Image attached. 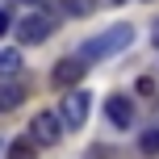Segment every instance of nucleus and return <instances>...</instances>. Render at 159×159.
Returning a JSON list of instances; mask_svg holds the SVG:
<instances>
[{
    "mask_svg": "<svg viewBox=\"0 0 159 159\" xmlns=\"http://www.w3.org/2000/svg\"><path fill=\"white\" fill-rule=\"evenodd\" d=\"M130 42H134V30L121 21V25H113V30H105V34H96V38H88L84 46H80V59H84V63H101V59H109V55H117V50H126Z\"/></svg>",
    "mask_w": 159,
    "mask_h": 159,
    "instance_id": "nucleus-1",
    "label": "nucleus"
},
{
    "mask_svg": "<svg viewBox=\"0 0 159 159\" xmlns=\"http://www.w3.org/2000/svg\"><path fill=\"white\" fill-rule=\"evenodd\" d=\"M88 109H92V96H88L84 88H71V92L63 96V105H59V121H63L67 130H80L88 121Z\"/></svg>",
    "mask_w": 159,
    "mask_h": 159,
    "instance_id": "nucleus-2",
    "label": "nucleus"
},
{
    "mask_svg": "<svg viewBox=\"0 0 159 159\" xmlns=\"http://www.w3.org/2000/svg\"><path fill=\"white\" fill-rule=\"evenodd\" d=\"M50 34H55V17L50 13H25L21 21H17V42H21V46H34V42L50 38Z\"/></svg>",
    "mask_w": 159,
    "mask_h": 159,
    "instance_id": "nucleus-3",
    "label": "nucleus"
},
{
    "mask_svg": "<svg viewBox=\"0 0 159 159\" xmlns=\"http://www.w3.org/2000/svg\"><path fill=\"white\" fill-rule=\"evenodd\" d=\"M30 138H34V147H55L59 138H63V121H59V113H55V109L34 113V121H30Z\"/></svg>",
    "mask_w": 159,
    "mask_h": 159,
    "instance_id": "nucleus-4",
    "label": "nucleus"
},
{
    "mask_svg": "<svg viewBox=\"0 0 159 159\" xmlns=\"http://www.w3.org/2000/svg\"><path fill=\"white\" fill-rule=\"evenodd\" d=\"M84 75H88V63H84L80 55H71V59H59V63H55V71H50V84L71 92V88H75V80H84Z\"/></svg>",
    "mask_w": 159,
    "mask_h": 159,
    "instance_id": "nucleus-5",
    "label": "nucleus"
},
{
    "mask_svg": "<svg viewBox=\"0 0 159 159\" xmlns=\"http://www.w3.org/2000/svg\"><path fill=\"white\" fill-rule=\"evenodd\" d=\"M105 113H109V121L121 126V130L134 126V101H130V96H117V92H113L109 101H105Z\"/></svg>",
    "mask_w": 159,
    "mask_h": 159,
    "instance_id": "nucleus-6",
    "label": "nucleus"
},
{
    "mask_svg": "<svg viewBox=\"0 0 159 159\" xmlns=\"http://www.w3.org/2000/svg\"><path fill=\"white\" fill-rule=\"evenodd\" d=\"M21 101H25V88H21V80H0V113H13V109H21Z\"/></svg>",
    "mask_w": 159,
    "mask_h": 159,
    "instance_id": "nucleus-7",
    "label": "nucleus"
},
{
    "mask_svg": "<svg viewBox=\"0 0 159 159\" xmlns=\"http://www.w3.org/2000/svg\"><path fill=\"white\" fill-rule=\"evenodd\" d=\"M21 75V50H0V80Z\"/></svg>",
    "mask_w": 159,
    "mask_h": 159,
    "instance_id": "nucleus-8",
    "label": "nucleus"
},
{
    "mask_svg": "<svg viewBox=\"0 0 159 159\" xmlns=\"http://www.w3.org/2000/svg\"><path fill=\"white\" fill-rule=\"evenodd\" d=\"M59 4H63L67 17H88V13L96 8V0H59Z\"/></svg>",
    "mask_w": 159,
    "mask_h": 159,
    "instance_id": "nucleus-9",
    "label": "nucleus"
},
{
    "mask_svg": "<svg viewBox=\"0 0 159 159\" xmlns=\"http://www.w3.org/2000/svg\"><path fill=\"white\" fill-rule=\"evenodd\" d=\"M138 151H143V155H159V130L155 126L138 134Z\"/></svg>",
    "mask_w": 159,
    "mask_h": 159,
    "instance_id": "nucleus-10",
    "label": "nucleus"
},
{
    "mask_svg": "<svg viewBox=\"0 0 159 159\" xmlns=\"http://www.w3.org/2000/svg\"><path fill=\"white\" fill-rule=\"evenodd\" d=\"M13 159H34V138H17L13 143Z\"/></svg>",
    "mask_w": 159,
    "mask_h": 159,
    "instance_id": "nucleus-11",
    "label": "nucleus"
},
{
    "mask_svg": "<svg viewBox=\"0 0 159 159\" xmlns=\"http://www.w3.org/2000/svg\"><path fill=\"white\" fill-rule=\"evenodd\" d=\"M138 96H155V80L151 75H138Z\"/></svg>",
    "mask_w": 159,
    "mask_h": 159,
    "instance_id": "nucleus-12",
    "label": "nucleus"
},
{
    "mask_svg": "<svg viewBox=\"0 0 159 159\" xmlns=\"http://www.w3.org/2000/svg\"><path fill=\"white\" fill-rule=\"evenodd\" d=\"M8 25H13V17H8L4 8H0V34H8Z\"/></svg>",
    "mask_w": 159,
    "mask_h": 159,
    "instance_id": "nucleus-13",
    "label": "nucleus"
},
{
    "mask_svg": "<svg viewBox=\"0 0 159 159\" xmlns=\"http://www.w3.org/2000/svg\"><path fill=\"white\" fill-rule=\"evenodd\" d=\"M21 4H34V8H42V4H55V0H21Z\"/></svg>",
    "mask_w": 159,
    "mask_h": 159,
    "instance_id": "nucleus-14",
    "label": "nucleus"
},
{
    "mask_svg": "<svg viewBox=\"0 0 159 159\" xmlns=\"http://www.w3.org/2000/svg\"><path fill=\"white\" fill-rule=\"evenodd\" d=\"M155 46H159V21H155Z\"/></svg>",
    "mask_w": 159,
    "mask_h": 159,
    "instance_id": "nucleus-15",
    "label": "nucleus"
}]
</instances>
